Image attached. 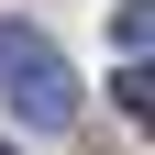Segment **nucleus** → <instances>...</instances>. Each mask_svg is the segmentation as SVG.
Listing matches in <instances>:
<instances>
[{
    "label": "nucleus",
    "mask_w": 155,
    "mask_h": 155,
    "mask_svg": "<svg viewBox=\"0 0 155 155\" xmlns=\"http://www.w3.org/2000/svg\"><path fill=\"white\" fill-rule=\"evenodd\" d=\"M0 100L22 111V133H67V122H78V78H67V55H55V33L22 22V11H0Z\"/></svg>",
    "instance_id": "nucleus-1"
},
{
    "label": "nucleus",
    "mask_w": 155,
    "mask_h": 155,
    "mask_svg": "<svg viewBox=\"0 0 155 155\" xmlns=\"http://www.w3.org/2000/svg\"><path fill=\"white\" fill-rule=\"evenodd\" d=\"M144 33H155V11H144V0H122V11H111V45H122V67H144Z\"/></svg>",
    "instance_id": "nucleus-2"
},
{
    "label": "nucleus",
    "mask_w": 155,
    "mask_h": 155,
    "mask_svg": "<svg viewBox=\"0 0 155 155\" xmlns=\"http://www.w3.org/2000/svg\"><path fill=\"white\" fill-rule=\"evenodd\" d=\"M0 155H11V144H0Z\"/></svg>",
    "instance_id": "nucleus-3"
}]
</instances>
